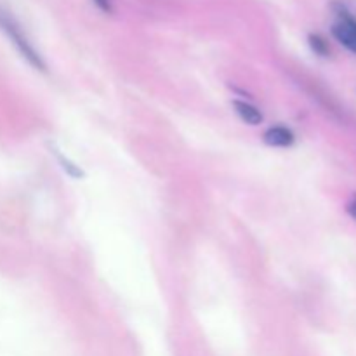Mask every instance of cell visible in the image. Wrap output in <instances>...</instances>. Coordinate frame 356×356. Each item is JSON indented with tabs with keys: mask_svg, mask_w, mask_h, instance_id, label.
I'll return each instance as SVG.
<instances>
[{
	"mask_svg": "<svg viewBox=\"0 0 356 356\" xmlns=\"http://www.w3.org/2000/svg\"><path fill=\"white\" fill-rule=\"evenodd\" d=\"M94 3H96L101 10H104V13H111V10H113L111 0H94Z\"/></svg>",
	"mask_w": 356,
	"mask_h": 356,
	"instance_id": "6",
	"label": "cell"
},
{
	"mask_svg": "<svg viewBox=\"0 0 356 356\" xmlns=\"http://www.w3.org/2000/svg\"><path fill=\"white\" fill-rule=\"evenodd\" d=\"M332 35L343 47L356 54V19L346 9L339 7L332 24Z\"/></svg>",
	"mask_w": 356,
	"mask_h": 356,
	"instance_id": "2",
	"label": "cell"
},
{
	"mask_svg": "<svg viewBox=\"0 0 356 356\" xmlns=\"http://www.w3.org/2000/svg\"><path fill=\"white\" fill-rule=\"evenodd\" d=\"M263 139L268 146H273V148H289V146L294 145L296 136L291 129L278 125V127L268 129Z\"/></svg>",
	"mask_w": 356,
	"mask_h": 356,
	"instance_id": "3",
	"label": "cell"
},
{
	"mask_svg": "<svg viewBox=\"0 0 356 356\" xmlns=\"http://www.w3.org/2000/svg\"><path fill=\"white\" fill-rule=\"evenodd\" d=\"M348 212H350L351 218H353L356 221V197L350 202V204H348Z\"/></svg>",
	"mask_w": 356,
	"mask_h": 356,
	"instance_id": "7",
	"label": "cell"
},
{
	"mask_svg": "<svg viewBox=\"0 0 356 356\" xmlns=\"http://www.w3.org/2000/svg\"><path fill=\"white\" fill-rule=\"evenodd\" d=\"M309 45H312V49L318 56H329L330 54L329 44H327L325 38L320 37V35H309Z\"/></svg>",
	"mask_w": 356,
	"mask_h": 356,
	"instance_id": "5",
	"label": "cell"
},
{
	"mask_svg": "<svg viewBox=\"0 0 356 356\" xmlns=\"http://www.w3.org/2000/svg\"><path fill=\"white\" fill-rule=\"evenodd\" d=\"M233 108H235L236 115H238V117L249 125H259L261 122H263V118H264L263 113H261V111L257 110L254 104L247 103V101L235 99V101H233Z\"/></svg>",
	"mask_w": 356,
	"mask_h": 356,
	"instance_id": "4",
	"label": "cell"
},
{
	"mask_svg": "<svg viewBox=\"0 0 356 356\" xmlns=\"http://www.w3.org/2000/svg\"><path fill=\"white\" fill-rule=\"evenodd\" d=\"M0 28H2L3 33L9 37V40L14 44V47L19 51V54L23 56L35 70H40V72H45V70H47L45 68V63L44 59H42V56L35 51V47L30 44V40H28V37L24 35V31L21 30L19 24L16 23V19H14L13 16H9L6 10H0Z\"/></svg>",
	"mask_w": 356,
	"mask_h": 356,
	"instance_id": "1",
	"label": "cell"
}]
</instances>
